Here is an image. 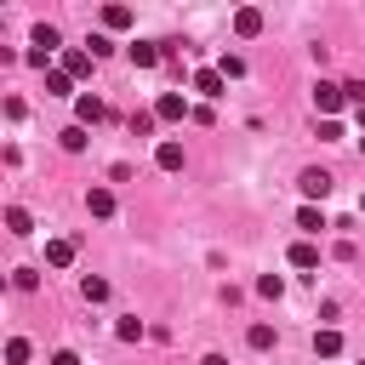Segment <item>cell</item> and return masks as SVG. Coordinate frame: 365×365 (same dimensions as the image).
<instances>
[{"label":"cell","instance_id":"obj_1","mask_svg":"<svg viewBox=\"0 0 365 365\" xmlns=\"http://www.w3.org/2000/svg\"><path fill=\"white\" fill-rule=\"evenodd\" d=\"M154 114H160V120H194V108H188L182 91H160V97H154Z\"/></svg>","mask_w":365,"mask_h":365},{"label":"cell","instance_id":"obj_2","mask_svg":"<svg viewBox=\"0 0 365 365\" xmlns=\"http://www.w3.org/2000/svg\"><path fill=\"white\" fill-rule=\"evenodd\" d=\"M297 188H302V194H308V200H325V194H331V188H336V177H331V171H319V165H308V171H302V177H297Z\"/></svg>","mask_w":365,"mask_h":365},{"label":"cell","instance_id":"obj_3","mask_svg":"<svg viewBox=\"0 0 365 365\" xmlns=\"http://www.w3.org/2000/svg\"><path fill=\"white\" fill-rule=\"evenodd\" d=\"M342 103H348V97H342V86H331V80H319V86H314V108H319L325 120H336V108H342Z\"/></svg>","mask_w":365,"mask_h":365},{"label":"cell","instance_id":"obj_4","mask_svg":"<svg viewBox=\"0 0 365 365\" xmlns=\"http://www.w3.org/2000/svg\"><path fill=\"white\" fill-rule=\"evenodd\" d=\"M234 34H240V40L262 34V11H257V6H240V11H234Z\"/></svg>","mask_w":365,"mask_h":365},{"label":"cell","instance_id":"obj_5","mask_svg":"<svg viewBox=\"0 0 365 365\" xmlns=\"http://www.w3.org/2000/svg\"><path fill=\"white\" fill-rule=\"evenodd\" d=\"M125 57H131L137 68H154V63L165 57V46H148V40H131V46H125Z\"/></svg>","mask_w":365,"mask_h":365},{"label":"cell","instance_id":"obj_6","mask_svg":"<svg viewBox=\"0 0 365 365\" xmlns=\"http://www.w3.org/2000/svg\"><path fill=\"white\" fill-rule=\"evenodd\" d=\"M91 63H97V57H91V51H80V46H74V51H63V74H68V80H86V74H91Z\"/></svg>","mask_w":365,"mask_h":365},{"label":"cell","instance_id":"obj_7","mask_svg":"<svg viewBox=\"0 0 365 365\" xmlns=\"http://www.w3.org/2000/svg\"><path fill=\"white\" fill-rule=\"evenodd\" d=\"M74 114H80V125H97V120H103L108 108H103V97H91V91H80V97H74Z\"/></svg>","mask_w":365,"mask_h":365},{"label":"cell","instance_id":"obj_8","mask_svg":"<svg viewBox=\"0 0 365 365\" xmlns=\"http://www.w3.org/2000/svg\"><path fill=\"white\" fill-rule=\"evenodd\" d=\"M314 354H319V359H336V354H342V331H336V325L314 331Z\"/></svg>","mask_w":365,"mask_h":365},{"label":"cell","instance_id":"obj_9","mask_svg":"<svg viewBox=\"0 0 365 365\" xmlns=\"http://www.w3.org/2000/svg\"><path fill=\"white\" fill-rule=\"evenodd\" d=\"M57 46H63V34H57V29H51V23H40V29H34V34H29V51H46V57H51V51H57Z\"/></svg>","mask_w":365,"mask_h":365},{"label":"cell","instance_id":"obj_10","mask_svg":"<svg viewBox=\"0 0 365 365\" xmlns=\"http://www.w3.org/2000/svg\"><path fill=\"white\" fill-rule=\"evenodd\" d=\"M194 91H200V97H222V91H228V80H222L217 68H200V74H194Z\"/></svg>","mask_w":365,"mask_h":365},{"label":"cell","instance_id":"obj_11","mask_svg":"<svg viewBox=\"0 0 365 365\" xmlns=\"http://www.w3.org/2000/svg\"><path fill=\"white\" fill-rule=\"evenodd\" d=\"M154 165H160V171H182V143H171V137H165V143L154 148Z\"/></svg>","mask_w":365,"mask_h":365},{"label":"cell","instance_id":"obj_12","mask_svg":"<svg viewBox=\"0 0 365 365\" xmlns=\"http://www.w3.org/2000/svg\"><path fill=\"white\" fill-rule=\"evenodd\" d=\"M86 211L91 217H114V194L108 188H86Z\"/></svg>","mask_w":365,"mask_h":365},{"label":"cell","instance_id":"obj_13","mask_svg":"<svg viewBox=\"0 0 365 365\" xmlns=\"http://www.w3.org/2000/svg\"><path fill=\"white\" fill-rule=\"evenodd\" d=\"M291 268H319V245L314 240H297L291 245Z\"/></svg>","mask_w":365,"mask_h":365},{"label":"cell","instance_id":"obj_14","mask_svg":"<svg viewBox=\"0 0 365 365\" xmlns=\"http://www.w3.org/2000/svg\"><path fill=\"white\" fill-rule=\"evenodd\" d=\"M114 29H131V6H103V34Z\"/></svg>","mask_w":365,"mask_h":365},{"label":"cell","instance_id":"obj_15","mask_svg":"<svg viewBox=\"0 0 365 365\" xmlns=\"http://www.w3.org/2000/svg\"><path fill=\"white\" fill-rule=\"evenodd\" d=\"M46 97H74V80L63 68H46Z\"/></svg>","mask_w":365,"mask_h":365},{"label":"cell","instance_id":"obj_16","mask_svg":"<svg viewBox=\"0 0 365 365\" xmlns=\"http://www.w3.org/2000/svg\"><path fill=\"white\" fill-rule=\"evenodd\" d=\"M297 228H302V234H319V228H331V222H325L319 205H302V211H297Z\"/></svg>","mask_w":365,"mask_h":365},{"label":"cell","instance_id":"obj_17","mask_svg":"<svg viewBox=\"0 0 365 365\" xmlns=\"http://www.w3.org/2000/svg\"><path fill=\"white\" fill-rule=\"evenodd\" d=\"M46 262H51V268H68V262H74V240H51V245H46Z\"/></svg>","mask_w":365,"mask_h":365},{"label":"cell","instance_id":"obj_18","mask_svg":"<svg viewBox=\"0 0 365 365\" xmlns=\"http://www.w3.org/2000/svg\"><path fill=\"white\" fill-rule=\"evenodd\" d=\"M57 137H63V148H68V154H80V148H86V125H80V120H74V125H63Z\"/></svg>","mask_w":365,"mask_h":365},{"label":"cell","instance_id":"obj_19","mask_svg":"<svg viewBox=\"0 0 365 365\" xmlns=\"http://www.w3.org/2000/svg\"><path fill=\"white\" fill-rule=\"evenodd\" d=\"M80 297H86V302H103V297H108V279L86 274V279H80Z\"/></svg>","mask_w":365,"mask_h":365},{"label":"cell","instance_id":"obj_20","mask_svg":"<svg viewBox=\"0 0 365 365\" xmlns=\"http://www.w3.org/2000/svg\"><path fill=\"white\" fill-rule=\"evenodd\" d=\"M245 342H251V348H274V342H279V331H274V325H251V331H245Z\"/></svg>","mask_w":365,"mask_h":365},{"label":"cell","instance_id":"obj_21","mask_svg":"<svg viewBox=\"0 0 365 365\" xmlns=\"http://www.w3.org/2000/svg\"><path fill=\"white\" fill-rule=\"evenodd\" d=\"M154 125H160V114H154V108H137V114H131V131H137V137H148Z\"/></svg>","mask_w":365,"mask_h":365},{"label":"cell","instance_id":"obj_22","mask_svg":"<svg viewBox=\"0 0 365 365\" xmlns=\"http://www.w3.org/2000/svg\"><path fill=\"white\" fill-rule=\"evenodd\" d=\"M6 228H11V234H29L34 222H29V211H23V205H6Z\"/></svg>","mask_w":365,"mask_h":365},{"label":"cell","instance_id":"obj_23","mask_svg":"<svg viewBox=\"0 0 365 365\" xmlns=\"http://www.w3.org/2000/svg\"><path fill=\"white\" fill-rule=\"evenodd\" d=\"M29 354H34V348H29L23 336H11V342H6V365H29Z\"/></svg>","mask_w":365,"mask_h":365},{"label":"cell","instance_id":"obj_24","mask_svg":"<svg viewBox=\"0 0 365 365\" xmlns=\"http://www.w3.org/2000/svg\"><path fill=\"white\" fill-rule=\"evenodd\" d=\"M217 74H222V80H240V74H245V57H234V51H228V57L217 63Z\"/></svg>","mask_w":365,"mask_h":365},{"label":"cell","instance_id":"obj_25","mask_svg":"<svg viewBox=\"0 0 365 365\" xmlns=\"http://www.w3.org/2000/svg\"><path fill=\"white\" fill-rule=\"evenodd\" d=\"M114 336H120V342H137V336H143V319H120Z\"/></svg>","mask_w":365,"mask_h":365},{"label":"cell","instance_id":"obj_26","mask_svg":"<svg viewBox=\"0 0 365 365\" xmlns=\"http://www.w3.org/2000/svg\"><path fill=\"white\" fill-rule=\"evenodd\" d=\"M11 285H17V291H34V285H40V274H34V268H17V274H11Z\"/></svg>","mask_w":365,"mask_h":365},{"label":"cell","instance_id":"obj_27","mask_svg":"<svg viewBox=\"0 0 365 365\" xmlns=\"http://www.w3.org/2000/svg\"><path fill=\"white\" fill-rule=\"evenodd\" d=\"M257 291H262V297H279V291H285V279H279V274H262V279H257Z\"/></svg>","mask_w":365,"mask_h":365},{"label":"cell","instance_id":"obj_28","mask_svg":"<svg viewBox=\"0 0 365 365\" xmlns=\"http://www.w3.org/2000/svg\"><path fill=\"white\" fill-rule=\"evenodd\" d=\"M86 46H91V57H108V51H114V40H108V34H91Z\"/></svg>","mask_w":365,"mask_h":365},{"label":"cell","instance_id":"obj_29","mask_svg":"<svg viewBox=\"0 0 365 365\" xmlns=\"http://www.w3.org/2000/svg\"><path fill=\"white\" fill-rule=\"evenodd\" d=\"M51 365H80V354H74V348H57V354H51Z\"/></svg>","mask_w":365,"mask_h":365},{"label":"cell","instance_id":"obj_30","mask_svg":"<svg viewBox=\"0 0 365 365\" xmlns=\"http://www.w3.org/2000/svg\"><path fill=\"white\" fill-rule=\"evenodd\" d=\"M200 365H228V359H222V354H205V359H200Z\"/></svg>","mask_w":365,"mask_h":365},{"label":"cell","instance_id":"obj_31","mask_svg":"<svg viewBox=\"0 0 365 365\" xmlns=\"http://www.w3.org/2000/svg\"><path fill=\"white\" fill-rule=\"evenodd\" d=\"M359 154H365V137H359Z\"/></svg>","mask_w":365,"mask_h":365},{"label":"cell","instance_id":"obj_32","mask_svg":"<svg viewBox=\"0 0 365 365\" xmlns=\"http://www.w3.org/2000/svg\"><path fill=\"white\" fill-rule=\"evenodd\" d=\"M359 211H365V200H359Z\"/></svg>","mask_w":365,"mask_h":365}]
</instances>
